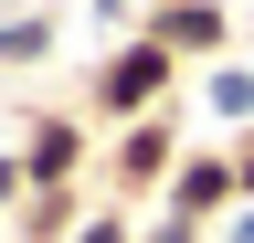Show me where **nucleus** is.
I'll return each instance as SVG.
<instances>
[{
    "label": "nucleus",
    "instance_id": "1a4fd4ad",
    "mask_svg": "<svg viewBox=\"0 0 254 243\" xmlns=\"http://www.w3.org/2000/svg\"><path fill=\"white\" fill-rule=\"evenodd\" d=\"M21 201H32V169H21V148H0V222H11Z\"/></svg>",
    "mask_w": 254,
    "mask_h": 243
},
{
    "label": "nucleus",
    "instance_id": "9d476101",
    "mask_svg": "<svg viewBox=\"0 0 254 243\" xmlns=\"http://www.w3.org/2000/svg\"><path fill=\"white\" fill-rule=\"evenodd\" d=\"M138 243H212V222H180V211H159V222H148Z\"/></svg>",
    "mask_w": 254,
    "mask_h": 243
},
{
    "label": "nucleus",
    "instance_id": "20e7f679",
    "mask_svg": "<svg viewBox=\"0 0 254 243\" xmlns=\"http://www.w3.org/2000/svg\"><path fill=\"white\" fill-rule=\"evenodd\" d=\"M85 148H95V116H32L21 127V169H32V191H74L85 180Z\"/></svg>",
    "mask_w": 254,
    "mask_h": 243
},
{
    "label": "nucleus",
    "instance_id": "ddd939ff",
    "mask_svg": "<svg viewBox=\"0 0 254 243\" xmlns=\"http://www.w3.org/2000/svg\"><path fill=\"white\" fill-rule=\"evenodd\" d=\"M127 11H138V0H95V21H127Z\"/></svg>",
    "mask_w": 254,
    "mask_h": 243
},
{
    "label": "nucleus",
    "instance_id": "6e6552de",
    "mask_svg": "<svg viewBox=\"0 0 254 243\" xmlns=\"http://www.w3.org/2000/svg\"><path fill=\"white\" fill-rule=\"evenodd\" d=\"M64 243H138V222H127V201H106V211H85Z\"/></svg>",
    "mask_w": 254,
    "mask_h": 243
},
{
    "label": "nucleus",
    "instance_id": "39448f33",
    "mask_svg": "<svg viewBox=\"0 0 254 243\" xmlns=\"http://www.w3.org/2000/svg\"><path fill=\"white\" fill-rule=\"evenodd\" d=\"M138 32H159L180 64H222V53H233V11H222V0H159Z\"/></svg>",
    "mask_w": 254,
    "mask_h": 243
},
{
    "label": "nucleus",
    "instance_id": "f8f14e48",
    "mask_svg": "<svg viewBox=\"0 0 254 243\" xmlns=\"http://www.w3.org/2000/svg\"><path fill=\"white\" fill-rule=\"evenodd\" d=\"M233 159H244V201H254V127H244V138H233Z\"/></svg>",
    "mask_w": 254,
    "mask_h": 243
},
{
    "label": "nucleus",
    "instance_id": "f03ea898",
    "mask_svg": "<svg viewBox=\"0 0 254 243\" xmlns=\"http://www.w3.org/2000/svg\"><path fill=\"white\" fill-rule=\"evenodd\" d=\"M180 159H190V148H180V116L159 106V116H138V127H117V148H106V191H117V201H148V191H170V180H180Z\"/></svg>",
    "mask_w": 254,
    "mask_h": 243
},
{
    "label": "nucleus",
    "instance_id": "423d86ee",
    "mask_svg": "<svg viewBox=\"0 0 254 243\" xmlns=\"http://www.w3.org/2000/svg\"><path fill=\"white\" fill-rule=\"evenodd\" d=\"M201 116L212 127H254V64H233V53H222V64H201Z\"/></svg>",
    "mask_w": 254,
    "mask_h": 243
},
{
    "label": "nucleus",
    "instance_id": "f257e3e1",
    "mask_svg": "<svg viewBox=\"0 0 254 243\" xmlns=\"http://www.w3.org/2000/svg\"><path fill=\"white\" fill-rule=\"evenodd\" d=\"M170 85H180V53L159 43V32H127L117 53H95L85 116H95V127H138V116H159V106H170Z\"/></svg>",
    "mask_w": 254,
    "mask_h": 243
},
{
    "label": "nucleus",
    "instance_id": "9b49d317",
    "mask_svg": "<svg viewBox=\"0 0 254 243\" xmlns=\"http://www.w3.org/2000/svg\"><path fill=\"white\" fill-rule=\"evenodd\" d=\"M212 243H254V201L233 211V222H212Z\"/></svg>",
    "mask_w": 254,
    "mask_h": 243
},
{
    "label": "nucleus",
    "instance_id": "7ed1b4c3",
    "mask_svg": "<svg viewBox=\"0 0 254 243\" xmlns=\"http://www.w3.org/2000/svg\"><path fill=\"white\" fill-rule=\"evenodd\" d=\"M159 211H180V222H233V211H244V159H233V148H190L180 180L159 191Z\"/></svg>",
    "mask_w": 254,
    "mask_h": 243
},
{
    "label": "nucleus",
    "instance_id": "0eeeda50",
    "mask_svg": "<svg viewBox=\"0 0 254 243\" xmlns=\"http://www.w3.org/2000/svg\"><path fill=\"white\" fill-rule=\"evenodd\" d=\"M53 32H64L53 11H11V21H0V64H43V53H53Z\"/></svg>",
    "mask_w": 254,
    "mask_h": 243
}]
</instances>
